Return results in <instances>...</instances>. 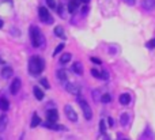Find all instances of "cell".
I'll return each instance as SVG.
<instances>
[{
	"label": "cell",
	"instance_id": "7402d4cb",
	"mask_svg": "<svg viewBox=\"0 0 155 140\" xmlns=\"http://www.w3.org/2000/svg\"><path fill=\"white\" fill-rule=\"evenodd\" d=\"M40 122H41L40 117H38L37 114H34V116H33V120H31V124H30V127H31V128H35L37 125H40Z\"/></svg>",
	"mask_w": 155,
	"mask_h": 140
},
{
	"label": "cell",
	"instance_id": "4dcf8cb0",
	"mask_svg": "<svg viewBox=\"0 0 155 140\" xmlns=\"http://www.w3.org/2000/svg\"><path fill=\"white\" fill-rule=\"evenodd\" d=\"M107 78H109L107 72H106V71H102V72H101V79H105V80H106Z\"/></svg>",
	"mask_w": 155,
	"mask_h": 140
},
{
	"label": "cell",
	"instance_id": "6da1fadb",
	"mask_svg": "<svg viewBox=\"0 0 155 140\" xmlns=\"http://www.w3.org/2000/svg\"><path fill=\"white\" fill-rule=\"evenodd\" d=\"M44 68H45V61L40 56H33L29 60V72L31 75H34V76L40 75L44 71Z\"/></svg>",
	"mask_w": 155,
	"mask_h": 140
},
{
	"label": "cell",
	"instance_id": "30bf717a",
	"mask_svg": "<svg viewBox=\"0 0 155 140\" xmlns=\"http://www.w3.org/2000/svg\"><path fill=\"white\" fill-rule=\"evenodd\" d=\"M12 72H14L12 68L8 67V65H5V67H3L2 73H0V75H2L3 79H8V78H11V76H12Z\"/></svg>",
	"mask_w": 155,
	"mask_h": 140
},
{
	"label": "cell",
	"instance_id": "74e56055",
	"mask_svg": "<svg viewBox=\"0 0 155 140\" xmlns=\"http://www.w3.org/2000/svg\"><path fill=\"white\" fill-rule=\"evenodd\" d=\"M0 140H2V138H0Z\"/></svg>",
	"mask_w": 155,
	"mask_h": 140
},
{
	"label": "cell",
	"instance_id": "4fadbf2b",
	"mask_svg": "<svg viewBox=\"0 0 155 140\" xmlns=\"http://www.w3.org/2000/svg\"><path fill=\"white\" fill-rule=\"evenodd\" d=\"M155 139V136H154V133L151 132V129L150 128H147V129L143 132V135H142V139L140 140H154Z\"/></svg>",
	"mask_w": 155,
	"mask_h": 140
},
{
	"label": "cell",
	"instance_id": "836d02e7",
	"mask_svg": "<svg viewBox=\"0 0 155 140\" xmlns=\"http://www.w3.org/2000/svg\"><path fill=\"white\" fill-rule=\"evenodd\" d=\"M123 2H125L127 4H129V5H134L135 4V0H123Z\"/></svg>",
	"mask_w": 155,
	"mask_h": 140
},
{
	"label": "cell",
	"instance_id": "8fae6325",
	"mask_svg": "<svg viewBox=\"0 0 155 140\" xmlns=\"http://www.w3.org/2000/svg\"><path fill=\"white\" fill-rule=\"evenodd\" d=\"M142 7L144 10L150 11V10H154L155 8V0H143L142 2Z\"/></svg>",
	"mask_w": 155,
	"mask_h": 140
},
{
	"label": "cell",
	"instance_id": "d590c367",
	"mask_svg": "<svg viewBox=\"0 0 155 140\" xmlns=\"http://www.w3.org/2000/svg\"><path fill=\"white\" fill-rule=\"evenodd\" d=\"M107 122H109V125L112 127V125H113V119H110V117H109V119H107Z\"/></svg>",
	"mask_w": 155,
	"mask_h": 140
},
{
	"label": "cell",
	"instance_id": "3957f363",
	"mask_svg": "<svg viewBox=\"0 0 155 140\" xmlns=\"http://www.w3.org/2000/svg\"><path fill=\"white\" fill-rule=\"evenodd\" d=\"M38 16H40V21L44 22V23H46V24L53 23V18H52L51 12L48 11V8H45V7L38 8Z\"/></svg>",
	"mask_w": 155,
	"mask_h": 140
},
{
	"label": "cell",
	"instance_id": "52a82bcc",
	"mask_svg": "<svg viewBox=\"0 0 155 140\" xmlns=\"http://www.w3.org/2000/svg\"><path fill=\"white\" fill-rule=\"evenodd\" d=\"M65 90L72 95H79L80 94V86L76 83H67L65 84Z\"/></svg>",
	"mask_w": 155,
	"mask_h": 140
},
{
	"label": "cell",
	"instance_id": "2e32d148",
	"mask_svg": "<svg viewBox=\"0 0 155 140\" xmlns=\"http://www.w3.org/2000/svg\"><path fill=\"white\" fill-rule=\"evenodd\" d=\"M78 5H79L78 0H71L70 4H68V11H70L71 14H75V11L78 10Z\"/></svg>",
	"mask_w": 155,
	"mask_h": 140
},
{
	"label": "cell",
	"instance_id": "9c48e42d",
	"mask_svg": "<svg viewBox=\"0 0 155 140\" xmlns=\"http://www.w3.org/2000/svg\"><path fill=\"white\" fill-rule=\"evenodd\" d=\"M44 127L49 128V129H53V131H64L65 129L64 125H59V124H56V122H51V121H46L45 124H44Z\"/></svg>",
	"mask_w": 155,
	"mask_h": 140
},
{
	"label": "cell",
	"instance_id": "f1b7e54d",
	"mask_svg": "<svg viewBox=\"0 0 155 140\" xmlns=\"http://www.w3.org/2000/svg\"><path fill=\"white\" fill-rule=\"evenodd\" d=\"M46 3H48V5H49V7H51V8H53V10H56V7H57V5H56V2H54V0H46Z\"/></svg>",
	"mask_w": 155,
	"mask_h": 140
},
{
	"label": "cell",
	"instance_id": "ffe728a7",
	"mask_svg": "<svg viewBox=\"0 0 155 140\" xmlns=\"http://www.w3.org/2000/svg\"><path fill=\"white\" fill-rule=\"evenodd\" d=\"M33 93H34L35 98H37L38 101H41V99H42V98H44V91L40 89V87H37V86H35L34 89H33Z\"/></svg>",
	"mask_w": 155,
	"mask_h": 140
},
{
	"label": "cell",
	"instance_id": "4316f807",
	"mask_svg": "<svg viewBox=\"0 0 155 140\" xmlns=\"http://www.w3.org/2000/svg\"><path fill=\"white\" fill-rule=\"evenodd\" d=\"M99 131H101V133H106V127H105V121H104V120H101V121H99Z\"/></svg>",
	"mask_w": 155,
	"mask_h": 140
},
{
	"label": "cell",
	"instance_id": "7c38bea8",
	"mask_svg": "<svg viewBox=\"0 0 155 140\" xmlns=\"http://www.w3.org/2000/svg\"><path fill=\"white\" fill-rule=\"evenodd\" d=\"M7 125H8V117L7 116H0V132H4L7 129Z\"/></svg>",
	"mask_w": 155,
	"mask_h": 140
},
{
	"label": "cell",
	"instance_id": "d4e9b609",
	"mask_svg": "<svg viewBox=\"0 0 155 140\" xmlns=\"http://www.w3.org/2000/svg\"><path fill=\"white\" fill-rule=\"evenodd\" d=\"M63 49H64V44H59V45H57V48L54 49V52H53V56H56V54H59L60 52L63 50Z\"/></svg>",
	"mask_w": 155,
	"mask_h": 140
},
{
	"label": "cell",
	"instance_id": "5bb4252c",
	"mask_svg": "<svg viewBox=\"0 0 155 140\" xmlns=\"http://www.w3.org/2000/svg\"><path fill=\"white\" fill-rule=\"evenodd\" d=\"M0 109H2L3 112H7L8 109H10V102H8L7 98H0Z\"/></svg>",
	"mask_w": 155,
	"mask_h": 140
},
{
	"label": "cell",
	"instance_id": "e575fe53",
	"mask_svg": "<svg viewBox=\"0 0 155 140\" xmlns=\"http://www.w3.org/2000/svg\"><path fill=\"white\" fill-rule=\"evenodd\" d=\"M87 11H88V7H87V5H84V7L82 8V12L83 14H87Z\"/></svg>",
	"mask_w": 155,
	"mask_h": 140
},
{
	"label": "cell",
	"instance_id": "603a6c76",
	"mask_svg": "<svg viewBox=\"0 0 155 140\" xmlns=\"http://www.w3.org/2000/svg\"><path fill=\"white\" fill-rule=\"evenodd\" d=\"M128 121H129V116H128V113H123V114H121V117H120V122H121V125H127V124H128Z\"/></svg>",
	"mask_w": 155,
	"mask_h": 140
},
{
	"label": "cell",
	"instance_id": "cb8c5ba5",
	"mask_svg": "<svg viewBox=\"0 0 155 140\" xmlns=\"http://www.w3.org/2000/svg\"><path fill=\"white\" fill-rule=\"evenodd\" d=\"M110 101H112V95H110V94H104V95H101V102L109 103Z\"/></svg>",
	"mask_w": 155,
	"mask_h": 140
},
{
	"label": "cell",
	"instance_id": "8992f818",
	"mask_svg": "<svg viewBox=\"0 0 155 140\" xmlns=\"http://www.w3.org/2000/svg\"><path fill=\"white\" fill-rule=\"evenodd\" d=\"M21 86H22L21 79H19V78H15V79L12 80V83H11V86H10V91H11V94H12V95L18 94L19 90H21Z\"/></svg>",
	"mask_w": 155,
	"mask_h": 140
},
{
	"label": "cell",
	"instance_id": "277c9868",
	"mask_svg": "<svg viewBox=\"0 0 155 140\" xmlns=\"http://www.w3.org/2000/svg\"><path fill=\"white\" fill-rule=\"evenodd\" d=\"M78 102H79L80 108H82V110H83L84 119L86 120H91V119H93V110H91V108L88 106V103L86 102L83 98H79V99H78Z\"/></svg>",
	"mask_w": 155,
	"mask_h": 140
},
{
	"label": "cell",
	"instance_id": "e0dca14e",
	"mask_svg": "<svg viewBox=\"0 0 155 140\" xmlns=\"http://www.w3.org/2000/svg\"><path fill=\"white\" fill-rule=\"evenodd\" d=\"M118 101H120L121 105H128V103L131 102V95L129 94H121L120 98H118Z\"/></svg>",
	"mask_w": 155,
	"mask_h": 140
},
{
	"label": "cell",
	"instance_id": "484cf974",
	"mask_svg": "<svg viewBox=\"0 0 155 140\" xmlns=\"http://www.w3.org/2000/svg\"><path fill=\"white\" fill-rule=\"evenodd\" d=\"M91 75H93L94 78H97V79H101V72H99L98 70H95V68L91 70Z\"/></svg>",
	"mask_w": 155,
	"mask_h": 140
},
{
	"label": "cell",
	"instance_id": "44dd1931",
	"mask_svg": "<svg viewBox=\"0 0 155 140\" xmlns=\"http://www.w3.org/2000/svg\"><path fill=\"white\" fill-rule=\"evenodd\" d=\"M71 57H72V54H71V53L61 54V57H60V64H67V63L71 60Z\"/></svg>",
	"mask_w": 155,
	"mask_h": 140
},
{
	"label": "cell",
	"instance_id": "ba28073f",
	"mask_svg": "<svg viewBox=\"0 0 155 140\" xmlns=\"http://www.w3.org/2000/svg\"><path fill=\"white\" fill-rule=\"evenodd\" d=\"M46 119L51 122H56L57 120H59V113H57L56 109H49V110L46 112Z\"/></svg>",
	"mask_w": 155,
	"mask_h": 140
},
{
	"label": "cell",
	"instance_id": "5b68a950",
	"mask_svg": "<svg viewBox=\"0 0 155 140\" xmlns=\"http://www.w3.org/2000/svg\"><path fill=\"white\" fill-rule=\"evenodd\" d=\"M64 113H65V116H67V119L70 120V121H72V122L78 121V114H76V112L74 110V108L71 105H65Z\"/></svg>",
	"mask_w": 155,
	"mask_h": 140
},
{
	"label": "cell",
	"instance_id": "7a4b0ae2",
	"mask_svg": "<svg viewBox=\"0 0 155 140\" xmlns=\"http://www.w3.org/2000/svg\"><path fill=\"white\" fill-rule=\"evenodd\" d=\"M30 40H31V44L34 48H40L45 42V38H44L42 33H41V30L37 26L30 27Z\"/></svg>",
	"mask_w": 155,
	"mask_h": 140
},
{
	"label": "cell",
	"instance_id": "ac0fdd59",
	"mask_svg": "<svg viewBox=\"0 0 155 140\" xmlns=\"http://www.w3.org/2000/svg\"><path fill=\"white\" fill-rule=\"evenodd\" d=\"M54 34H56L59 38H61V40H65L64 29H63L61 26H56V27H54Z\"/></svg>",
	"mask_w": 155,
	"mask_h": 140
},
{
	"label": "cell",
	"instance_id": "d6986e66",
	"mask_svg": "<svg viewBox=\"0 0 155 140\" xmlns=\"http://www.w3.org/2000/svg\"><path fill=\"white\" fill-rule=\"evenodd\" d=\"M57 78H59L61 82H65L68 79V72L65 70H59L57 71Z\"/></svg>",
	"mask_w": 155,
	"mask_h": 140
},
{
	"label": "cell",
	"instance_id": "8d00e7d4",
	"mask_svg": "<svg viewBox=\"0 0 155 140\" xmlns=\"http://www.w3.org/2000/svg\"><path fill=\"white\" fill-rule=\"evenodd\" d=\"M3 24H4V22H3L2 19H0V29H2V27H3Z\"/></svg>",
	"mask_w": 155,
	"mask_h": 140
},
{
	"label": "cell",
	"instance_id": "83f0119b",
	"mask_svg": "<svg viewBox=\"0 0 155 140\" xmlns=\"http://www.w3.org/2000/svg\"><path fill=\"white\" fill-rule=\"evenodd\" d=\"M40 83L42 84V86L45 87V89H49V87H51V84H49V82L46 80L45 78H42V79H41V80H40Z\"/></svg>",
	"mask_w": 155,
	"mask_h": 140
},
{
	"label": "cell",
	"instance_id": "d6a6232c",
	"mask_svg": "<svg viewBox=\"0 0 155 140\" xmlns=\"http://www.w3.org/2000/svg\"><path fill=\"white\" fill-rule=\"evenodd\" d=\"M93 94H94V101H95V102H98V101H101V99H99V98H98V91H97V90L93 93Z\"/></svg>",
	"mask_w": 155,
	"mask_h": 140
},
{
	"label": "cell",
	"instance_id": "9a60e30c",
	"mask_svg": "<svg viewBox=\"0 0 155 140\" xmlns=\"http://www.w3.org/2000/svg\"><path fill=\"white\" fill-rule=\"evenodd\" d=\"M72 71H74L75 73H78V75H82V73H83V65H82V63H79V61L74 63Z\"/></svg>",
	"mask_w": 155,
	"mask_h": 140
},
{
	"label": "cell",
	"instance_id": "f546056e",
	"mask_svg": "<svg viewBox=\"0 0 155 140\" xmlns=\"http://www.w3.org/2000/svg\"><path fill=\"white\" fill-rule=\"evenodd\" d=\"M147 48H148V49L155 48V38H153V40L148 41V42H147Z\"/></svg>",
	"mask_w": 155,
	"mask_h": 140
},
{
	"label": "cell",
	"instance_id": "1f68e13d",
	"mask_svg": "<svg viewBox=\"0 0 155 140\" xmlns=\"http://www.w3.org/2000/svg\"><path fill=\"white\" fill-rule=\"evenodd\" d=\"M91 61H93L94 64H101V60L97 59V57H91Z\"/></svg>",
	"mask_w": 155,
	"mask_h": 140
}]
</instances>
